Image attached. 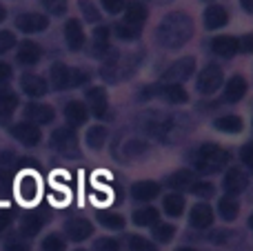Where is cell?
Returning a JSON list of instances; mask_svg holds the SVG:
<instances>
[{
  "label": "cell",
  "mask_w": 253,
  "mask_h": 251,
  "mask_svg": "<svg viewBox=\"0 0 253 251\" xmlns=\"http://www.w3.org/2000/svg\"><path fill=\"white\" fill-rule=\"evenodd\" d=\"M240 158H242V163L247 165V167L253 171V142H249V145H245L242 147V151H240Z\"/></svg>",
  "instance_id": "obj_49"
},
{
  "label": "cell",
  "mask_w": 253,
  "mask_h": 251,
  "mask_svg": "<svg viewBox=\"0 0 253 251\" xmlns=\"http://www.w3.org/2000/svg\"><path fill=\"white\" fill-rule=\"evenodd\" d=\"M229 22V13L220 4H209L205 11V27L207 29H220Z\"/></svg>",
  "instance_id": "obj_20"
},
{
  "label": "cell",
  "mask_w": 253,
  "mask_h": 251,
  "mask_svg": "<svg viewBox=\"0 0 253 251\" xmlns=\"http://www.w3.org/2000/svg\"><path fill=\"white\" fill-rule=\"evenodd\" d=\"M193 69H196V60H193V58H180V60H175L173 65L167 67L165 74H162V76H165L167 83H175V84H180L182 80L191 78Z\"/></svg>",
  "instance_id": "obj_5"
},
{
  "label": "cell",
  "mask_w": 253,
  "mask_h": 251,
  "mask_svg": "<svg viewBox=\"0 0 253 251\" xmlns=\"http://www.w3.org/2000/svg\"><path fill=\"white\" fill-rule=\"evenodd\" d=\"M65 38H67V47H69L71 51H78V49L84 44V31H83V27H80L78 20H74V18L67 20Z\"/></svg>",
  "instance_id": "obj_19"
},
{
  "label": "cell",
  "mask_w": 253,
  "mask_h": 251,
  "mask_svg": "<svg viewBox=\"0 0 253 251\" xmlns=\"http://www.w3.org/2000/svg\"><path fill=\"white\" fill-rule=\"evenodd\" d=\"M213 127L222 133H240L242 131V118H238V116H233V114L220 116V118H215Z\"/></svg>",
  "instance_id": "obj_26"
},
{
  "label": "cell",
  "mask_w": 253,
  "mask_h": 251,
  "mask_svg": "<svg viewBox=\"0 0 253 251\" xmlns=\"http://www.w3.org/2000/svg\"><path fill=\"white\" fill-rule=\"evenodd\" d=\"M16 47V36L11 31H0V56Z\"/></svg>",
  "instance_id": "obj_43"
},
{
  "label": "cell",
  "mask_w": 253,
  "mask_h": 251,
  "mask_svg": "<svg viewBox=\"0 0 253 251\" xmlns=\"http://www.w3.org/2000/svg\"><path fill=\"white\" fill-rule=\"evenodd\" d=\"M49 25V20L42 16V13H20L16 18V27L25 34H38V31H44Z\"/></svg>",
  "instance_id": "obj_9"
},
{
  "label": "cell",
  "mask_w": 253,
  "mask_h": 251,
  "mask_svg": "<svg viewBox=\"0 0 253 251\" xmlns=\"http://www.w3.org/2000/svg\"><path fill=\"white\" fill-rule=\"evenodd\" d=\"M224 240H227V231H213V236H211V243L215 245L224 243Z\"/></svg>",
  "instance_id": "obj_53"
},
{
  "label": "cell",
  "mask_w": 253,
  "mask_h": 251,
  "mask_svg": "<svg viewBox=\"0 0 253 251\" xmlns=\"http://www.w3.org/2000/svg\"><path fill=\"white\" fill-rule=\"evenodd\" d=\"M51 145L58 154L67 156V158H78V136L71 127H60L51 133Z\"/></svg>",
  "instance_id": "obj_3"
},
{
  "label": "cell",
  "mask_w": 253,
  "mask_h": 251,
  "mask_svg": "<svg viewBox=\"0 0 253 251\" xmlns=\"http://www.w3.org/2000/svg\"><path fill=\"white\" fill-rule=\"evenodd\" d=\"M218 211H220V216L224 218V220H236L238 218V213H240V205H238V200L236 198H231V196H227V198H220V203H218Z\"/></svg>",
  "instance_id": "obj_27"
},
{
  "label": "cell",
  "mask_w": 253,
  "mask_h": 251,
  "mask_svg": "<svg viewBox=\"0 0 253 251\" xmlns=\"http://www.w3.org/2000/svg\"><path fill=\"white\" fill-rule=\"evenodd\" d=\"M167 182H169L171 189H187V187L193 185V173L187 171V169H180V171L171 173Z\"/></svg>",
  "instance_id": "obj_32"
},
{
  "label": "cell",
  "mask_w": 253,
  "mask_h": 251,
  "mask_svg": "<svg viewBox=\"0 0 253 251\" xmlns=\"http://www.w3.org/2000/svg\"><path fill=\"white\" fill-rule=\"evenodd\" d=\"M87 109H91V114L96 118H105L107 109H109V100H107V91L100 87H91L87 91Z\"/></svg>",
  "instance_id": "obj_8"
},
{
  "label": "cell",
  "mask_w": 253,
  "mask_h": 251,
  "mask_svg": "<svg viewBox=\"0 0 253 251\" xmlns=\"http://www.w3.org/2000/svg\"><path fill=\"white\" fill-rule=\"evenodd\" d=\"M4 249L7 251H29V245H27L22 238H11V240H7Z\"/></svg>",
  "instance_id": "obj_48"
},
{
  "label": "cell",
  "mask_w": 253,
  "mask_h": 251,
  "mask_svg": "<svg viewBox=\"0 0 253 251\" xmlns=\"http://www.w3.org/2000/svg\"><path fill=\"white\" fill-rule=\"evenodd\" d=\"M247 185H249V178H247V173L242 171L240 167L229 169L227 176H224V189H227L229 196L242 194V191L247 189Z\"/></svg>",
  "instance_id": "obj_11"
},
{
  "label": "cell",
  "mask_w": 253,
  "mask_h": 251,
  "mask_svg": "<svg viewBox=\"0 0 253 251\" xmlns=\"http://www.w3.org/2000/svg\"><path fill=\"white\" fill-rule=\"evenodd\" d=\"M158 194H160V185H158V182H151V180H140L131 187L133 200H140V203H149V200L158 198Z\"/></svg>",
  "instance_id": "obj_16"
},
{
  "label": "cell",
  "mask_w": 253,
  "mask_h": 251,
  "mask_svg": "<svg viewBox=\"0 0 253 251\" xmlns=\"http://www.w3.org/2000/svg\"><path fill=\"white\" fill-rule=\"evenodd\" d=\"M205 2H213V0H205Z\"/></svg>",
  "instance_id": "obj_58"
},
{
  "label": "cell",
  "mask_w": 253,
  "mask_h": 251,
  "mask_svg": "<svg viewBox=\"0 0 253 251\" xmlns=\"http://www.w3.org/2000/svg\"><path fill=\"white\" fill-rule=\"evenodd\" d=\"M245 93H247V80L242 78V76H233L227 83V87H224V100L238 102L245 98Z\"/></svg>",
  "instance_id": "obj_23"
},
{
  "label": "cell",
  "mask_w": 253,
  "mask_h": 251,
  "mask_svg": "<svg viewBox=\"0 0 253 251\" xmlns=\"http://www.w3.org/2000/svg\"><path fill=\"white\" fill-rule=\"evenodd\" d=\"M162 207L171 218H180L184 211V198L180 194H169L165 198V203H162Z\"/></svg>",
  "instance_id": "obj_29"
},
{
  "label": "cell",
  "mask_w": 253,
  "mask_h": 251,
  "mask_svg": "<svg viewBox=\"0 0 253 251\" xmlns=\"http://www.w3.org/2000/svg\"><path fill=\"white\" fill-rule=\"evenodd\" d=\"M53 109L49 105H38V102H31L25 109V118L34 125H49L53 120Z\"/></svg>",
  "instance_id": "obj_13"
},
{
  "label": "cell",
  "mask_w": 253,
  "mask_h": 251,
  "mask_svg": "<svg viewBox=\"0 0 253 251\" xmlns=\"http://www.w3.org/2000/svg\"><path fill=\"white\" fill-rule=\"evenodd\" d=\"M18 107V96L7 87H0V125H7L13 109Z\"/></svg>",
  "instance_id": "obj_18"
},
{
  "label": "cell",
  "mask_w": 253,
  "mask_h": 251,
  "mask_svg": "<svg viewBox=\"0 0 253 251\" xmlns=\"http://www.w3.org/2000/svg\"><path fill=\"white\" fill-rule=\"evenodd\" d=\"M4 16H7V11H4V7H2V4H0V22L4 20Z\"/></svg>",
  "instance_id": "obj_55"
},
{
  "label": "cell",
  "mask_w": 253,
  "mask_h": 251,
  "mask_svg": "<svg viewBox=\"0 0 253 251\" xmlns=\"http://www.w3.org/2000/svg\"><path fill=\"white\" fill-rule=\"evenodd\" d=\"M42 251H65V240L58 234H51L42 240Z\"/></svg>",
  "instance_id": "obj_39"
},
{
  "label": "cell",
  "mask_w": 253,
  "mask_h": 251,
  "mask_svg": "<svg viewBox=\"0 0 253 251\" xmlns=\"http://www.w3.org/2000/svg\"><path fill=\"white\" fill-rule=\"evenodd\" d=\"M40 56H42V49H40L34 40H25V42H20V47H18V62H20V65H36V62L40 60Z\"/></svg>",
  "instance_id": "obj_22"
},
{
  "label": "cell",
  "mask_w": 253,
  "mask_h": 251,
  "mask_svg": "<svg viewBox=\"0 0 253 251\" xmlns=\"http://www.w3.org/2000/svg\"><path fill=\"white\" fill-rule=\"evenodd\" d=\"M100 2L109 13H120L125 9V4H126L125 0H100Z\"/></svg>",
  "instance_id": "obj_46"
},
{
  "label": "cell",
  "mask_w": 253,
  "mask_h": 251,
  "mask_svg": "<svg viewBox=\"0 0 253 251\" xmlns=\"http://www.w3.org/2000/svg\"><path fill=\"white\" fill-rule=\"evenodd\" d=\"M65 234L69 236V240H74V243H83V240H87L89 236L93 234V225L87 218H71L65 225Z\"/></svg>",
  "instance_id": "obj_7"
},
{
  "label": "cell",
  "mask_w": 253,
  "mask_h": 251,
  "mask_svg": "<svg viewBox=\"0 0 253 251\" xmlns=\"http://www.w3.org/2000/svg\"><path fill=\"white\" fill-rule=\"evenodd\" d=\"M147 149H149V145L144 140H131V142H126L125 145V156L126 158H131V156H142V154H147Z\"/></svg>",
  "instance_id": "obj_37"
},
{
  "label": "cell",
  "mask_w": 253,
  "mask_h": 251,
  "mask_svg": "<svg viewBox=\"0 0 253 251\" xmlns=\"http://www.w3.org/2000/svg\"><path fill=\"white\" fill-rule=\"evenodd\" d=\"M191 194L196 196V198H213V194H215V187L211 185V182H205V180H200V182H193L191 187Z\"/></svg>",
  "instance_id": "obj_36"
},
{
  "label": "cell",
  "mask_w": 253,
  "mask_h": 251,
  "mask_svg": "<svg viewBox=\"0 0 253 251\" xmlns=\"http://www.w3.org/2000/svg\"><path fill=\"white\" fill-rule=\"evenodd\" d=\"M40 2H42V7L47 9L49 13H53V16H60L67 9V0H40Z\"/></svg>",
  "instance_id": "obj_41"
},
{
  "label": "cell",
  "mask_w": 253,
  "mask_h": 251,
  "mask_svg": "<svg viewBox=\"0 0 253 251\" xmlns=\"http://www.w3.org/2000/svg\"><path fill=\"white\" fill-rule=\"evenodd\" d=\"M242 9L247 13H253V0H242Z\"/></svg>",
  "instance_id": "obj_54"
},
{
  "label": "cell",
  "mask_w": 253,
  "mask_h": 251,
  "mask_svg": "<svg viewBox=\"0 0 253 251\" xmlns=\"http://www.w3.org/2000/svg\"><path fill=\"white\" fill-rule=\"evenodd\" d=\"M178 251H196V249H184V247H182V249H178Z\"/></svg>",
  "instance_id": "obj_57"
},
{
  "label": "cell",
  "mask_w": 253,
  "mask_h": 251,
  "mask_svg": "<svg viewBox=\"0 0 253 251\" xmlns=\"http://www.w3.org/2000/svg\"><path fill=\"white\" fill-rule=\"evenodd\" d=\"M220 84H222V69L218 65H207L202 74L198 76V91L205 93V96L218 91Z\"/></svg>",
  "instance_id": "obj_4"
},
{
  "label": "cell",
  "mask_w": 253,
  "mask_h": 251,
  "mask_svg": "<svg viewBox=\"0 0 253 251\" xmlns=\"http://www.w3.org/2000/svg\"><path fill=\"white\" fill-rule=\"evenodd\" d=\"M93 251H118V243L114 238H100L93 245Z\"/></svg>",
  "instance_id": "obj_45"
},
{
  "label": "cell",
  "mask_w": 253,
  "mask_h": 251,
  "mask_svg": "<svg viewBox=\"0 0 253 251\" xmlns=\"http://www.w3.org/2000/svg\"><path fill=\"white\" fill-rule=\"evenodd\" d=\"M158 220H160V213H158V209H153V207L138 209V211L133 213V222H135V225H140V227L158 225Z\"/></svg>",
  "instance_id": "obj_28"
},
{
  "label": "cell",
  "mask_w": 253,
  "mask_h": 251,
  "mask_svg": "<svg viewBox=\"0 0 253 251\" xmlns=\"http://www.w3.org/2000/svg\"><path fill=\"white\" fill-rule=\"evenodd\" d=\"M40 229H42V218H40V216H36V213H29V216L22 218L20 231H22V236H25V238H34V236L38 234Z\"/></svg>",
  "instance_id": "obj_30"
},
{
  "label": "cell",
  "mask_w": 253,
  "mask_h": 251,
  "mask_svg": "<svg viewBox=\"0 0 253 251\" xmlns=\"http://www.w3.org/2000/svg\"><path fill=\"white\" fill-rule=\"evenodd\" d=\"M20 87H22V91L27 93V96H31V98H40V96H44L47 93V83H44V78H40V76H36V74H25L20 78Z\"/></svg>",
  "instance_id": "obj_15"
},
{
  "label": "cell",
  "mask_w": 253,
  "mask_h": 251,
  "mask_svg": "<svg viewBox=\"0 0 253 251\" xmlns=\"http://www.w3.org/2000/svg\"><path fill=\"white\" fill-rule=\"evenodd\" d=\"M65 118H67V123H69L71 127H80V125H84L87 123V118H89L87 105L80 102V100H69L65 105Z\"/></svg>",
  "instance_id": "obj_12"
},
{
  "label": "cell",
  "mask_w": 253,
  "mask_h": 251,
  "mask_svg": "<svg viewBox=\"0 0 253 251\" xmlns=\"http://www.w3.org/2000/svg\"><path fill=\"white\" fill-rule=\"evenodd\" d=\"M11 133L16 140H20L22 145L27 147H36L40 140H42V133H40V127H36L34 123L25 120V123H18L11 127Z\"/></svg>",
  "instance_id": "obj_6"
},
{
  "label": "cell",
  "mask_w": 253,
  "mask_h": 251,
  "mask_svg": "<svg viewBox=\"0 0 253 251\" xmlns=\"http://www.w3.org/2000/svg\"><path fill=\"white\" fill-rule=\"evenodd\" d=\"M129 247H131V251H158L151 243H149V240L140 238V236H131V238H129Z\"/></svg>",
  "instance_id": "obj_42"
},
{
  "label": "cell",
  "mask_w": 253,
  "mask_h": 251,
  "mask_svg": "<svg viewBox=\"0 0 253 251\" xmlns=\"http://www.w3.org/2000/svg\"><path fill=\"white\" fill-rule=\"evenodd\" d=\"M105 140H107V129L105 127H100V125H96V127H89V131H87V145L91 147V149H102Z\"/></svg>",
  "instance_id": "obj_33"
},
{
  "label": "cell",
  "mask_w": 253,
  "mask_h": 251,
  "mask_svg": "<svg viewBox=\"0 0 253 251\" xmlns=\"http://www.w3.org/2000/svg\"><path fill=\"white\" fill-rule=\"evenodd\" d=\"M18 191H20L22 200L31 203V200H36V196H38V180H36L34 176H25L20 180V185H18Z\"/></svg>",
  "instance_id": "obj_31"
},
{
  "label": "cell",
  "mask_w": 253,
  "mask_h": 251,
  "mask_svg": "<svg viewBox=\"0 0 253 251\" xmlns=\"http://www.w3.org/2000/svg\"><path fill=\"white\" fill-rule=\"evenodd\" d=\"M89 83V74L83 69H71V87H80V84Z\"/></svg>",
  "instance_id": "obj_44"
},
{
  "label": "cell",
  "mask_w": 253,
  "mask_h": 251,
  "mask_svg": "<svg viewBox=\"0 0 253 251\" xmlns=\"http://www.w3.org/2000/svg\"><path fill=\"white\" fill-rule=\"evenodd\" d=\"M249 225H251V229H253V213H251V218H249Z\"/></svg>",
  "instance_id": "obj_56"
},
{
  "label": "cell",
  "mask_w": 253,
  "mask_h": 251,
  "mask_svg": "<svg viewBox=\"0 0 253 251\" xmlns=\"http://www.w3.org/2000/svg\"><path fill=\"white\" fill-rule=\"evenodd\" d=\"M238 51L242 53H253V34H247L238 40Z\"/></svg>",
  "instance_id": "obj_47"
},
{
  "label": "cell",
  "mask_w": 253,
  "mask_h": 251,
  "mask_svg": "<svg viewBox=\"0 0 253 251\" xmlns=\"http://www.w3.org/2000/svg\"><path fill=\"white\" fill-rule=\"evenodd\" d=\"M11 76H13L11 65H9V62H4V60H0V87H2V84H7L9 80H11Z\"/></svg>",
  "instance_id": "obj_50"
},
{
  "label": "cell",
  "mask_w": 253,
  "mask_h": 251,
  "mask_svg": "<svg viewBox=\"0 0 253 251\" xmlns=\"http://www.w3.org/2000/svg\"><path fill=\"white\" fill-rule=\"evenodd\" d=\"M191 36H193V20L182 11H173L169 16H165L156 31L158 42L165 49L184 47L191 40Z\"/></svg>",
  "instance_id": "obj_1"
},
{
  "label": "cell",
  "mask_w": 253,
  "mask_h": 251,
  "mask_svg": "<svg viewBox=\"0 0 253 251\" xmlns=\"http://www.w3.org/2000/svg\"><path fill=\"white\" fill-rule=\"evenodd\" d=\"M78 7H80V11H83V16L87 22H91V25L100 22V11H98V7L91 2V0H80Z\"/></svg>",
  "instance_id": "obj_35"
},
{
  "label": "cell",
  "mask_w": 253,
  "mask_h": 251,
  "mask_svg": "<svg viewBox=\"0 0 253 251\" xmlns=\"http://www.w3.org/2000/svg\"><path fill=\"white\" fill-rule=\"evenodd\" d=\"M49 74H51V83H53V87H56L58 91L71 87V69L67 65L56 62V65H51V71H49Z\"/></svg>",
  "instance_id": "obj_24"
},
{
  "label": "cell",
  "mask_w": 253,
  "mask_h": 251,
  "mask_svg": "<svg viewBox=\"0 0 253 251\" xmlns=\"http://www.w3.org/2000/svg\"><path fill=\"white\" fill-rule=\"evenodd\" d=\"M211 51L220 58H233L238 53V40L233 36H220V38H213L211 42Z\"/></svg>",
  "instance_id": "obj_21"
},
{
  "label": "cell",
  "mask_w": 253,
  "mask_h": 251,
  "mask_svg": "<svg viewBox=\"0 0 253 251\" xmlns=\"http://www.w3.org/2000/svg\"><path fill=\"white\" fill-rule=\"evenodd\" d=\"M153 227H156V229H153V238H156L158 243H169L175 234V227H171V225H153Z\"/></svg>",
  "instance_id": "obj_38"
},
{
  "label": "cell",
  "mask_w": 253,
  "mask_h": 251,
  "mask_svg": "<svg viewBox=\"0 0 253 251\" xmlns=\"http://www.w3.org/2000/svg\"><path fill=\"white\" fill-rule=\"evenodd\" d=\"M9 225H11V213H9V211H0V234H2Z\"/></svg>",
  "instance_id": "obj_52"
},
{
  "label": "cell",
  "mask_w": 253,
  "mask_h": 251,
  "mask_svg": "<svg viewBox=\"0 0 253 251\" xmlns=\"http://www.w3.org/2000/svg\"><path fill=\"white\" fill-rule=\"evenodd\" d=\"M116 36H118L120 40H135L140 36V29H133V27H129L126 22H120V25H116Z\"/></svg>",
  "instance_id": "obj_40"
},
{
  "label": "cell",
  "mask_w": 253,
  "mask_h": 251,
  "mask_svg": "<svg viewBox=\"0 0 253 251\" xmlns=\"http://www.w3.org/2000/svg\"><path fill=\"white\" fill-rule=\"evenodd\" d=\"M109 27H98L96 31H93V53H96L98 58H105V53L111 49L109 44Z\"/></svg>",
  "instance_id": "obj_25"
},
{
  "label": "cell",
  "mask_w": 253,
  "mask_h": 251,
  "mask_svg": "<svg viewBox=\"0 0 253 251\" xmlns=\"http://www.w3.org/2000/svg\"><path fill=\"white\" fill-rule=\"evenodd\" d=\"M144 20H147V7L142 2H129L125 4V22L133 29H142Z\"/></svg>",
  "instance_id": "obj_17"
},
{
  "label": "cell",
  "mask_w": 253,
  "mask_h": 251,
  "mask_svg": "<svg viewBox=\"0 0 253 251\" xmlns=\"http://www.w3.org/2000/svg\"><path fill=\"white\" fill-rule=\"evenodd\" d=\"M156 96H160L162 100H167L169 105H182V102L189 100L184 87L182 84H175V83H165L162 87H156Z\"/></svg>",
  "instance_id": "obj_10"
},
{
  "label": "cell",
  "mask_w": 253,
  "mask_h": 251,
  "mask_svg": "<svg viewBox=\"0 0 253 251\" xmlns=\"http://www.w3.org/2000/svg\"><path fill=\"white\" fill-rule=\"evenodd\" d=\"M98 220H100L102 227H107V229H123L125 227V218L118 216V213H111V211H102L98 213Z\"/></svg>",
  "instance_id": "obj_34"
},
{
  "label": "cell",
  "mask_w": 253,
  "mask_h": 251,
  "mask_svg": "<svg viewBox=\"0 0 253 251\" xmlns=\"http://www.w3.org/2000/svg\"><path fill=\"white\" fill-rule=\"evenodd\" d=\"M13 160H16V156H13V151H2L0 154V167H11L13 165Z\"/></svg>",
  "instance_id": "obj_51"
},
{
  "label": "cell",
  "mask_w": 253,
  "mask_h": 251,
  "mask_svg": "<svg viewBox=\"0 0 253 251\" xmlns=\"http://www.w3.org/2000/svg\"><path fill=\"white\" fill-rule=\"evenodd\" d=\"M189 222H191L196 229H207V227L213 225V209H211L207 203H198L196 207L191 209Z\"/></svg>",
  "instance_id": "obj_14"
},
{
  "label": "cell",
  "mask_w": 253,
  "mask_h": 251,
  "mask_svg": "<svg viewBox=\"0 0 253 251\" xmlns=\"http://www.w3.org/2000/svg\"><path fill=\"white\" fill-rule=\"evenodd\" d=\"M193 163H196L198 171L205 173V176L218 173L220 169L229 163V151L222 149V147H218V145H213V142H207V145H202L200 149L196 151Z\"/></svg>",
  "instance_id": "obj_2"
}]
</instances>
